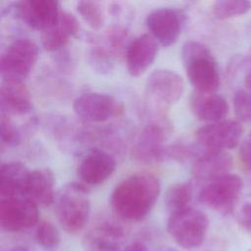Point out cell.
<instances>
[{
  "label": "cell",
  "mask_w": 251,
  "mask_h": 251,
  "mask_svg": "<svg viewBox=\"0 0 251 251\" xmlns=\"http://www.w3.org/2000/svg\"><path fill=\"white\" fill-rule=\"evenodd\" d=\"M11 9L26 25L42 31L57 23L61 12L55 0H23L14 3Z\"/></svg>",
  "instance_id": "cell-11"
},
{
  "label": "cell",
  "mask_w": 251,
  "mask_h": 251,
  "mask_svg": "<svg viewBox=\"0 0 251 251\" xmlns=\"http://www.w3.org/2000/svg\"><path fill=\"white\" fill-rule=\"evenodd\" d=\"M55 177L49 169H37L30 172L25 196L37 206L46 207L55 201Z\"/></svg>",
  "instance_id": "cell-21"
},
{
  "label": "cell",
  "mask_w": 251,
  "mask_h": 251,
  "mask_svg": "<svg viewBox=\"0 0 251 251\" xmlns=\"http://www.w3.org/2000/svg\"><path fill=\"white\" fill-rule=\"evenodd\" d=\"M38 206L25 196L2 197L0 226L6 232H18L38 224Z\"/></svg>",
  "instance_id": "cell-8"
},
{
  "label": "cell",
  "mask_w": 251,
  "mask_h": 251,
  "mask_svg": "<svg viewBox=\"0 0 251 251\" xmlns=\"http://www.w3.org/2000/svg\"><path fill=\"white\" fill-rule=\"evenodd\" d=\"M89 61L93 68L101 73L109 72L112 69L113 60L111 55L107 50L101 48L100 46H95L91 49L89 54Z\"/></svg>",
  "instance_id": "cell-29"
},
{
  "label": "cell",
  "mask_w": 251,
  "mask_h": 251,
  "mask_svg": "<svg viewBox=\"0 0 251 251\" xmlns=\"http://www.w3.org/2000/svg\"><path fill=\"white\" fill-rule=\"evenodd\" d=\"M1 113L6 115H25L32 109L28 89L22 80L2 79L0 88Z\"/></svg>",
  "instance_id": "cell-18"
},
{
  "label": "cell",
  "mask_w": 251,
  "mask_h": 251,
  "mask_svg": "<svg viewBox=\"0 0 251 251\" xmlns=\"http://www.w3.org/2000/svg\"><path fill=\"white\" fill-rule=\"evenodd\" d=\"M1 251H35V248L27 239L13 237L1 243Z\"/></svg>",
  "instance_id": "cell-30"
},
{
  "label": "cell",
  "mask_w": 251,
  "mask_h": 251,
  "mask_svg": "<svg viewBox=\"0 0 251 251\" xmlns=\"http://www.w3.org/2000/svg\"><path fill=\"white\" fill-rule=\"evenodd\" d=\"M242 131V126L237 121L223 120L198 128L195 138L205 150L225 151L234 148L238 144Z\"/></svg>",
  "instance_id": "cell-9"
},
{
  "label": "cell",
  "mask_w": 251,
  "mask_h": 251,
  "mask_svg": "<svg viewBox=\"0 0 251 251\" xmlns=\"http://www.w3.org/2000/svg\"><path fill=\"white\" fill-rule=\"evenodd\" d=\"M158 42L148 33L132 39L126 51V69L130 75H142L153 64L158 54Z\"/></svg>",
  "instance_id": "cell-15"
},
{
  "label": "cell",
  "mask_w": 251,
  "mask_h": 251,
  "mask_svg": "<svg viewBox=\"0 0 251 251\" xmlns=\"http://www.w3.org/2000/svg\"><path fill=\"white\" fill-rule=\"evenodd\" d=\"M159 251H177V250H176V249H174V248H170V247H165V248L160 249Z\"/></svg>",
  "instance_id": "cell-35"
},
{
  "label": "cell",
  "mask_w": 251,
  "mask_h": 251,
  "mask_svg": "<svg viewBox=\"0 0 251 251\" xmlns=\"http://www.w3.org/2000/svg\"><path fill=\"white\" fill-rule=\"evenodd\" d=\"M238 224L246 231L251 232V200L246 201L240 208L237 216Z\"/></svg>",
  "instance_id": "cell-31"
},
{
  "label": "cell",
  "mask_w": 251,
  "mask_h": 251,
  "mask_svg": "<svg viewBox=\"0 0 251 251\" xmlns=\"http://www.w3.org/2000/svg\"><path fill=\"white\" fill-rule=\"evenodd\" d=\"M35 239L45 251H54L61 242V235L58 228L49 221L38 222L35 229Z\"/></svg>",
  "instance_id": "cell-24"
},
{
  "label": "cell",
  "mask_w": 251,
  "mask_h": 251,
  "mask_svg": "<svg viewBox=\"0 0 251 251\" xmlns=\"http://www.w3.org/2000/svg\"><path fill=\"white\" fill-rule=\"evenodd\" d=\"M184 14L176 8L162 7L150 12L146 25L158 43L167 47L174 44L181 33Z\"/></svg>",
  "instance_id": "cell-10"
},
{
  "label": "cell",
  "mask_w": 251,
  "mask_h": 251,
  "mask_svg": "<svg viewBox=\"0 0 251 251\" xmlns=\"http://www.w3.org/2000/svg\"><path fill=\"white\" fill-rule=\"evenodd\" d=\"M116 167V161L109 153L93 148L81 158L76 172L83 184L98 185L113 175Z\"/></svg>",
  "instance_id": "cell-14"
},
{
  "label": "cell",
  "mask_w": 251,
  "mask_h": 251,
  "mask_svg": "<svg viewBox=\"0 0 251 251\" xmlns=\"http://www.w3.org/2000/svg\"><path fill=\"white\" fill-rule=\"evenodd\" d=\"M193 114L202 121L216 123L223 121L228 112L226 100L215 93L194 91L189 100Z\"/></svg>",
  "instance_id": "cell-20"
},
{
  "label": "cell",
  "mask_w": 251,
  "mask_h": 251,
  "mask_svg": "<svg viewBox=\"0 0 251 251\" xmlns=\"http://www.w3.org/2000/svg\"><path fill=\"white\" fill-rule=\"evenodd\" d=\"M245 85L246 87L251 90V61H250V65H249V69H248V72H246V75H245Z\"/></svg>",
  "instance_id": "cell-34"
},
{
  "label": "cell",
  "mask_w": 251,
  "mask_h": 251,
  "mask_svg": "<svg viewBox=\"0 0 251 251\" xmlns=\"http://www.w3.org/2000/svg\"><path fill=\"white\" fill-rule=\"evenodd\" d=\"M121 251H149L147 246L141 241H134L124 247Z\"/></svg>",
  "instance_id": "cell-33"
},
{
  "label": "cell",
  "mask_w": 251,
  "mask_h": 251,
  "mask_svg": "<svg viewBox=\"0 0 251 251\" xmlns=\"http://www.w3.org/2000/svg\"><path fill=\"white\" fill-rule=\"evenodd\" d=\"M249 251H251V249H250V250H249Z\"/></svg>",
  "instance_id": "cell-36"
},
{
  "label": "cell",
  "mask_w": 251,
  "mask_h": 251,
  "mask_svg": "<svg viewBox=\"0 0 251 251\" xmlns=\"http://www.w3.org/2000/svg\"><path fill=\"white\" fill-rule=\"evenodd\" d=\"M251 9V2L246 0H221L213 5V14L219 20L246 14Z\"/></svg>",
  "instance_id": "cell-25"
},
{
  "label": "cell",
  "mask_w": 251,
  "mask_h": 251,
  "mask_svg": "<svg viewBox=\"0 0 251 251\" xmlns=\"http://www.w3.org/2000/svg\"><path fill=\"white\" fill-rule=\"evenodd\" d=\"M242 187L241 177L227 174L209 181L199 192L198 199L208 208L222 215H227L234 209Z\"/></svg>",
  "instance_id": "cell-6"
},
{
  "label": "cell",
  "mask_w": 251,
  "mask_h": 251,
  "mask_svg": "<svg viewBox=\"0 0 251 251\" xmlns=\"http://www.w3.org/2000/svg\"><path fill=\"white\" fill-rule=\"evenodd\" d=\"M0 135L1 147H12L19 143L20 133L9 119V116L1 113L0 119Z\"/></svg>",
  "instance_id": "cell-28"
},
{
  "label": "cell",
  "mask_w": 251,
  "mask_h": 251,
  "mask_svg": "<svg viewBox=\"0 0 251 251\" xmlns=\"http://www.w3.org/2000/svg\"><path fill=\"white\" fill-rule=\"evenodd\" d=\"M161 191L159 179L147 173L133 174L119 182L111 193L110 204L123 221L138 222L148 216Z\"/></svg>",
  "instance_id": "cell-1"
},
{
  "label": "cell",
  "mask_w": 251,
  "mask_h": 251,
  "mask_svg": "<svg viewBox=\"0 0 251 251\" xmlns=\"http://www.w3.org/2000/svg\"><path fill=\"white\" fill-rule=\"evenodd\" d=\"M76 11L81 19L94 29H99L104 24V14L100 4L96 1H78Z\"/></svg>",
  "instance_id": "cell-26"
},
{
  "label": "cell",
  "mask_w": 251,
  "mask_h": 251,
  "mask_svg": "<svg viewBox=\"0 0 251 251\" xmlns=\"http://www.w3.org/2000/svg\"><path fill=\"white\" fill-rule=\"evenodd\" d=\"M79 23L76 17L68 11H61L57 23L41 33V43L47 51H59L69 40L76 35Z\"/></svg>",
  "instance_id": "cell-19"
},
{
  "label": "cell",
  "mask_w": 251,
  "mask_h": 251,
  "mask_svg": "<svg viewBox=\"0 0 251 251\" xmlns=\"http://www.w3.org/2000/svg\"><path fill=\"white\" fill-rule=\"evenodd\" d=\"M192 198V186L188 181L176 182L170 185L165 193L164 202L167 209L171 212H176L189 207Z\"/></svg>",
  "instance_id": "cell-23"
},
{
  "label": "cell",
  "mask_w": 251,
  "mask_h": 251,
  "mask_svg": "<svg viewBox=\"0 0 251 251\" xmlns=\"http://www.w3.org/2000/svg\"><path fill=\"white\" fill-rule=\"evenodd\" d=\"M208 226L207 216L192 207L171 213L167 223L170 236L184 249L199 247L205 239Z\"/></svg>",
  "instance_id": "cell-4"
},
{
  "label": "cell",
  "mask_w": 251,
  "mask_h": 251,
  "mask_svg": "<svg viewBox=\"0 0 251 251\" xmlns=\"http://www.w3.org/2000/svg\"><path fill=\"white\" fill-rule=\"evenodd\" d=\"M30 171L21 162L3 163L0 167V195L2 197L25 196Z\"/></svg>",
  "instance_id": "cell-22"
},
{
  "label": "cell",
  "mask_w": 251,
  "mask_h": 251,
  "mask_svg": "<svg viewBox=\"0 0 251 251\" xmlns=\"http://www.w3.org/2000/svg\"><path fill=\"white\" fill-rule=\"evenodd\" d=\"M231 168L232 158L228 153L205 150L195 160L192 174L196 179L209 182L230 174Z\"/></svg>",
  "instance_id": "cell-17"
},
{
  "label": "cell",
  "mask_w": 251,
  "mask_h": 251,
  "mask_svg": "<svg viewBox=\"0 0 251 251\" xmlns=\"http://www.w3.org/2000/svg\"><path fill=\"white\" fill-rule=\"evenodd\" d=\"M38 54V46L31 39L17 38L12 41L0 58L2 79L23 81L35 66Z\"/></svg>",
  "instance_id": "cell-5"
},
{
  "label": "cell",
  "mask_w": 251,
  "mask_h": 251,
  "mask_svg": "<svg viewBox=\"0 0 251 251\" xmlns=\"http://www.w3.org/2000/svg\"><path fill=\"white\" fill-rule=\"evenodd\" d=\"M232 106L241 122L251 124V91L237 90L232 99Z\"/></svg>",
  "instance_id": "cell-27"
},
{
  "label": "cell",
  "mask_w": 251,
  "mask_h": 251,
  "mask_svg": "<svg viewBox=\"0 0 251 251\" xmlns=\"http://www.w3.org/2000/svg\"><path fill=\"white\" fill-rule=\"evenodd\" d=\"M73 109L80 120L89 123H100L116 115L119 111V104L109 94L85 92L75 99Z\"/></svg>",
  "instance_id": "cell-13"
},
{
  "label": "cell",
  "mask_w": 251,
  "mask_h": 251,
  "mask_svg": "<svg viewBox=\"0 0 251 251\" xmlns=\"http://www.w3.org/2000/svg\"><path fill=\"white\" fill-rule=\"evenodd\" d=\"M239 158L242 165L246 169L251 170V133L244 139L240 146Z\"/></svg>",
  "instance_id": "cell-32"
},
{
  "label": "cell",
  "mask_w": 251,
  "mask_h": 251,
  "mask_svg": "<svg viewBox=\"0 0 251 251\" xmlns=\"http://www.w3.org/2000/svg\"><path fill=\"white\" fill-rule=\"evenodd\" d=\"M127 235V228L120 221L101 219L83 235L82 247L84 251H121Z\"/></svg>",
  "instance_id": "cell-7"
},
{
  "label": "cell",
  "mask_w": 251,
  "mask_h": 251,
  "mask_svg": "<svg viewBox=\"0 0 251 251\" xmlns=\"http://www.w3.org/2000/svg\"><path fill=\"white\" fill-rule=\"evenodd\" d=\"M186 75L196 91L214 93L220 85L217 62L211 51L199 41L188 40L181 48Z\"/></svg>",
  "instance_id": "cell-2"
},
{
  "label": "cell",
  "mask_w": 251,
  "mask_h": 251,
  "mask_svg": "<svg viewBox=\"0 0 251 251\" xmlns=\"http://www.w3.org/2000/svg\"><path fill=\"white\" fill-rule=\"evenodd\" d=\"M163 128L156 123L148 124L139 133L133 147V157L143 163L159 162L166 157Z\"/></svg>",
  "instance_id": "cell-16"
},
{
  "label": "cell",
  "mask_w": 251,
  "mask_h": 251,
  "mask_svg": "<svg viewBox=\"0 0 251 251\" xmlns=\"http://www.w3.org/2000/svg\"><path fill=\"white\" fill-rule=\"evenodd\" d=\"M146 90L149 97L159 106L169 107L181 97L184 81L175 71L158 69L149 75Z\"/></svg>",
  "instance_id": "cell-12"
},
{
  "label": "cell",
  "mask_w": 251,
  "mask_h": 251,
  "mask_svg": "<svg viewBox=\"0 0 251 251\" xmlns=\"http://www.w3.org/2000/svg\"><path fill=\"white\" fill-rule=\"evenodd\" d=\"M55 214L64 230L80 231L90 215L88 189L82 182H70L63 186L55 198Z\"/></svg>",
  "instance_id": "cell-3"
}]
</instances>
